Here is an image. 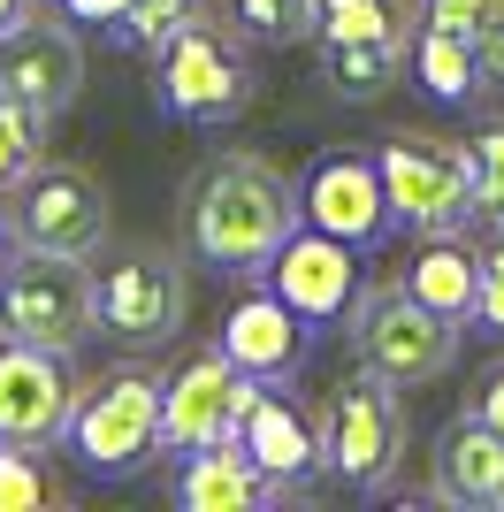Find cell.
<instances>
[{
  "instance_id": "4316f807",
  "label": "cell",
  "mask_w": 504,
  "mask_h": 512,
  "mask_svg": "<svg viewBox=\"0 0 504 512\" xmlns=\"http://www.w3.org/2000/svg\"><path fill=\"white\" fill-rule=\"evenodd\" d=\"M184 16H191V0H130L115 31H123L138 54H161V46L176 39V23H184Z\"/></svg>"
},
{
  "instance_id": "8992f818",
  "label": "cell",
  "mask_w": 504,
  "mask_h": 512,
  "mask_svg": "<svg viewBox=\"0 0 504 512\" xmlns=\"http://www.w3.org/2000/svg\"><path fill=\"white\" fill-rule=\"evenodd\" d=\"M84 329H92V268L69 253L16 245V260L0 268V337L69 352Z\"/></svg>"
},
{
  "instance_id": "e0dca14e",
  "label": "cell",
  "mask_w": 504,
  "mask_h": 512,
  "mask_svg": "<svg viewBox=\"0 0 504 512\" xmlns=\"http://www.w3.org/2000/svg\"><path fill=\"white\" fill-rule=\"evenodd\" d=\"M237 444H245V451H252V467L275 474L283 490H291L298 474H314V467H321V428L306 421L291 398H268V390L245 406V421H237Z\"/></svg>"
},
{
  "instance_id": "7402d4cb",
  "label": "cell",
  "mask_w": 504,
  "mask_h": 512,
  "mask_svg": "<svg viewBox=\"0 0 504 512\" xmlns=\"http://www.w3.org/2000/svg\"><path fill=\"white\" fill-rule=\"evenodd\" d=\"M321 39H413L405 31V0H314Z\"/></svg>"
},
{
  "instance_id": "603a6c76",
  "label": "cell",
  "mask_w": 504,
  "mask_h": 512,
  "mask_svg": "<svg viewBox=\"0 0 504 512\" xmlns=\"http://www.w3.org/2000/svg\"><path fill=\"white\" fill-rule=\"evenodd\" d=\"M31 161H46V115L0 85V192H8Z\"/></svg>"
},
{
  "instance_id": "cb8c5ba5",
  "label": "cell",
  "mask_w": 504,
  "mask_h": 512,
  "mask_svg": "<svg viewBox=\"0 0 504 512\" xmlns=\"http://www.w3.org/2000/svg\"><path fill=\"white\" fill-rule=\"evenodd\" d=\"M230 23L252 46H298L314 31V0H230Z\"/></svg>"
},
{
  "instance_id": "44dd1931",
  "label": "cell",
  "mask_w": 504,
  "mask_h": 512,
  "mask_svg": "<svg viewBox=\"0 0 504 512\" xmlns=\"http://www.w3.org/2000/svg\"><path fill=\"white\" fill-rule=\"evenodd\" d=\"M405 54H413L420 85L436 92L443 107H466L474 92H482V69H474V46H466V39H451V31H428V23H420V39L405 46Z\"/></svg>"
},
{
  "instance_id": "ffe728a7",
  "label": "cell",
  "mask_w": 504,
  "mask_h": 512,
  "mask_svg": "<svg viewBox=\"0 0 504 512\" xmlns=\"http://www.w3.org/2000/svg\"><path fill=\"white\" fill-rule=\"evenodd\" d=\"M405 46L413 39H321V77L336 100H375V92H390Z\"/></svg>"
},
{
  "instance_id": "9c48e42d",
  "label": "cell",
  "mask_w": 504,
  "mask_h": 512,
  "mask_svg": "<svg viewBox=\"0 0 504 512\" xmlns=\"http://www.w3.org/2000/svg\"><path fill=\"white\" fill-rule=\"evenodd\" d=\"M260 390H268V383H260V375H245L230 352H199V360H184V367L161 383V444H168V451L230 444L237 421H245V406L260 398Z\"/></svg>"
},
{
  "instance_id": "52a82bcc",
  "label": "cell",
  "mask_w": 504,
  "mask_h": 512,
  "mask_svg": "<svg viewBox=\"0 0 504 512\" xmlns=\"http://www.w3.org/2000/svg\"><path fill=\"white\" fill-rule=\"evenodd\" d=\"M405 451V413H398V383H382L375 367H352L329 398V436H321V467L352 490H382L398 474Z\"/></svg>"
},
{
  "instance_id": "2e32d148",
  "label": "cell",
  "mask_w": 504,
  "mask_h": 512,
  "mask_svg": "<svg viewBox=\"0 0 504 512\" xmlns=\"http://www.w3.org/2000/svg\"><path fill=\"white\" fill-rule=\"evenodd\" d=\"M268 497H283V482L252 467V451L237 436L207 444V451H184V467H176V505L184 512H260Z\"/></svg>"
},
{
  "instance_id": "8fae6325",
  "label": "cell",
  "mask_w": 504,
  "mask_h": 512,
  "mask_svg": "<svg viewBox=\"0 0 504 512\" xmlns=\"http://www.w3.org/2000/svg\"><path fill=\"white\" fill-rule=\"evenodd\" d=\"M0 85L16 92V100H31L54 123L69 100L84 92V46L69 23L39 16V8H23V16L0 23Z\"/></svg>"
},
{
  "instance_id": "1f68e13d",
  "label": "cell",
  "mask_w": 504,
  "mask_h": 512,
  "mask_svg": "<svg viewBox=\"0 0 504 512\" xmlns=\"http://www.w3.org/2000/svg\"><path fill=\"white\" fill-rule=\"evenodd\" d=\"M130 0H69V23H123Z\"/></svg>"
},
{
  "instance_id": "d4e9b609",
  "label": "cell",
  "mask_w": 504,
  "mask_h": 512,
  "mask_svg": "<svg viewBox=\"0 0 504 512\" xmlns=\"http://www.w3.org/2000/svg\"><path fill=\"white\" fill-rule=\"evenodd\" d=\"M54 497L62 490L39 467V444H0V512H46Z\"/></svg>"
},
{
  "instance_id": "f1b7e54d",
  "label": "cell",
  "mask_w": 504,
  "mask_h": 512,
  "mask_svg": "<svg viewBox=\"0 0 504 512\" xmlns=\"http://www.w3.org/2000/svg\"><path fill=\"white\" fill-rule=\"evenodd\" d=\"M497 0H420V23L428 31H451V39H474V23L489 16Z\"/></svg>"
},
{
  "instance_id": "5b68a950",
  "label": "cell",
  "mask_w": 504,
  "mask_h": 512,
  "mask_svg": "<svg viewBox=\"0 0 504 512\" xmlns=\"http://www.w3.org/2000/svg\"><path fill=\"white\" fill-rule=\"evenodd\" d=\"M8 230L31 253H69L92 260L107 245V184L77 161H31V169L8 184Z\"/></svg>"
},
{
  "instance_id": "7c38bea8",
  "label": "cell",
  "mask_w": 504,
  "mask_h": 512,
  "mask_svg": "<svg viewBox=\"0 0 504 512\" xmlns=\"http://www.w3.org/2000/svg\"><path fill=\"white\" fill-rule=\"evenodd\" d=\"M298 214H306L314 230L344 237L352 253L382 245L390 222H398V214H390V192H382V169L367 153H329V161H314L306 184H298Z\"/></svg>"
},
{
  "instance_id": "4dcf8cb0",
  "label": "cell",
  "mask_w": 504,
  "mask_h": 512,
  "mask_svg": "<svg viewBox=\"0 0 504 512\" xmlns=\"http://www.w3.org/2000/svg\"><path fill=\"white\" fill-rule=\"evenodd\" d=\"M474 421H489V428L504 436V360L489 367V375H482V390H474Z\"/></svg>"
},
{
  "instance_id": "3957f363",
  "label": "cell",
  "mask_w": 504,
  "mask_h": 512,
  "mask_svg": "<svg viewBox=\"0 0 504 512\" xmlns=\"http://www.w3.org/2000/svg\"><path fill=\"white\" fill-rule=\"evenodd\" d=\"M69 459L84 474H130L161 451V375L146 367H115L84 390V406H69L62 428Z\"/></svg>"
},
{
  "instance_id": "9a60e30c",
  "label": "cell",
  "mask_w": 504,
  "mask_h": 512,
  "mask_svg": "<svg viewBox=\"0 0 504 512\" xmlns=\"http://www.w3.org/2000/svg\"><path fill=\"white\" fill-rule=\"evenodd\" d=\"M222 352L275 390L306 367V321L275 299V291H252V299H237L230 314H222Z\"/></svg>"
},
{
  "instance_id": "5bb4252c",
  "label": "cell",
  "mask_w": 504,
  "mask_h": 512,
  "mask_svg": "<svg viewBox=\"0 0 504 512\" xmlns=\"http://www.w3.org/2000/svg\"><path fill=\"white\" fill-rule=\"evenodd\" d=\"M69 375L46 344H0V444H54L69 428Z\"/></svg>"
},
{
  "instance_id": "277c9868",
  "label": "cell",
  "mask_w": 504,
  "mask_h": 512,
  "mask_svg": "<svg viewBox=\"0 0 504 512\" xmlns=\"http://www.w3.org/2000/svg\"><path fill=\"white\" fill-rule=\"evenodd\" d=\"M352 344H359V367H375L382 383H436L443 367L459 360V321L428 314L420 299H405L398 291H382V283H359L352 299Z\"/></svg>"
},
{
  "instance_id": "ac0fdd59",
  "label": "cell",
  "mask_w": 504,
  "mask_h": 512,
  "mask_svg": "<svg viewBox=\"0 0 504 512\" xmlns=\"http://www.w3.org/2000/svg\"><path fill=\"white\" fill-rule=\"evenodd\" d=\"M436 490L459 505H504V436L466 413L459 428H443L436 444Z\"/></svg>"
},
{
  "instance_id": "ba28073f",
  "label": "cell",
  "mask_w": 504,
  "mask_h": 512,
  "mask_svg": "<svg viewBox=\"0 0 504 512\" xmlns=\"http://www.w3.org/2000/svg\"><path fill=\"white\" fill-rule=\"evenodd\" d=\"M161 100L168 115H184V123H230L237 107L252 100V69L214 23H199L191 8L176 23V39L161 46Z\"/></svg>"
},
{
  "instance_id": "836d02e7",
  "label": "cell",
  "mask_w": 504,
  "mask_h": 512,
  "mask_svg": "<svg viewBox=\"0 0 504 512\" xmlns=\"http://www.w3.org/2000/svg\"><path fill=\"white\" fill-rule=\"evenodd\" d=\"M0 268H8V260H0Z\"/></svg>"
},
{
  "instance_id": "d6a6232c",
  "label": "cell",
  "mask_w": 504,
  "mask_h": 512,
  "mask_svg": "<svg viewBox=\"0 0 504 512\" xmlns=\"http://www.w3.org/2000/svg\"><path fill=\"white\" fill-rule=\"evenodd\" d=\"M23 8H31V0H0V23H8V16H23Z\"/></svg>"
},
{
  "instance_id": "4fadbf2b",
  "label": "cell",
  "mask_w": 504,
  "mask_h": 512,
  "mask_svg": "<svg viewBox=\"0 0 504 512\" xmlns=\"http://www.w3.org/2000/svg\"><path fill=\"white\" fill-rule=\"evenodd\" d=\"M268 291L291 306L298 321H344L359 299V253L329 230H291L268 260Z\"/></svg>"
},
{
  "instance_id": "d6986e66",
  "label": "cell",
  "mask_w": 504,
  "mask_h": 512,
  "mask_svg": "<svg viewBox=\"0 0 504 512\" xmlns=\"http://www.w3.org/2000/svg\"><path fill=\"white\" fill-rule=\"evenodd\" d=\"M474 283H482V260L459 237H428L413 253V268H405V299H420L443 321H474Z\"/></svg>"
},
{
  "instance_id": "7a4b0ae2",
  "label": "cell",
  "mask_w": 504,
  "mask_h": 512,
  "mask_svg": "<svg viewBox=\"0 0 504 512\" xmlns=\"http://www.w3.org/2000/svg\"><path fill=\"white\" fill-rule=\"evenodd\" d=\"M382 169V192H390V214L420 237H459L474 222V161L466 146L436 138V130H390L375 153Z\"/></svg>"
},
{
  "instance_id": "83f0119b",
  "label": "cell",
  "mask_w": 504,
  "mask_h": 512,
  "mask_svg": "<svg viewBox=\"0 0 504 512\" xmlns=\"http://www.w3.org/2000/svg\"><path fill=\"white\" fill-rule=\"evenodd\" d=\"M474 321L504 337V237L482 253V283H474Z\"/></svg>"
},
{
  "instance_id": "6da1fadb",
  "label": "cell",
  "mask_w": 504,
  "mask_h": 512,
  "mask_svg": "<svg viewBox=\"0 0 504 512\" xmlns=\"http://www.w3.org/2000/svg\"><path fill=\"white\" fill-rule=\"evenodd\" d=\"M191 253L222 268V276H260L275 245L298 230V184L260 153H222L199 184L184 192Z\"/></svg>"
},
{
  "instance_id": "484cf974",
  "label": "cell",
  "mask_w": 504,
  "mask_h": 512,
  "mask_svg": "<svg viewBox=\"0 0 504 512\" xmlns=\"http://www.w3.org/2000/svg\"><path fill=\"white\" fill-rule=\"evenodd\" d=\"M466 161H474V207L497 222L504 237V123H482L474 138H466Z\"/></svg>"
},
{
  "instance_id": "f546056e",
  "label": "cell",
  "mask_w": 504,
  "mask_h": 512,
  "mask_svg": "<svg viewBox=\"0 0 504 512\" xmlns=\"http://www.w3.org/2000/svg\"><path fill=\"white\" fill-rule=\"evenodd\" d=\"M466 46H474V69H482V85H504V0L489 8L482 23H474V39H466Z\"/></svg>"
},
{
  "instance_id": "30bf717a",
  "label": "cell",
  "mask_w": 504,
  "mask_h": 512,
  "mask_svg": "<svg viewBox=\"0 0 504 512\" xmlns=\"http://www.w3.org/2000/svg\"><path fill=\"white\" fill-rule=\"evenodd\" d=\"M92 321L123 344H168L184 329V268L168 253H123L92 276Z\"/></svg>"
}]
</instances>
